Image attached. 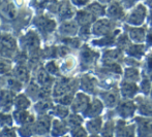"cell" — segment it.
Here are the masks:
<instances>
[{"label": "cell", "instance_id": "db71d44e", "mask_svg": "<svg viewBox=\"0 0 152 137\" xmlns=\"http://www.w3.org/2000/svg\"><path fill=\"white\" fill-rule=\"evenodd\" d=\"M98 2H99V3H110L111 1H112V0H97Z\"/></svg>", "mask_w": 152, "mask_h": 137}, {"label": "cell", "instance_id": "9c48e42d", "mask_svg": "<svg viewBox=\"0 0 152 137\" xmlns=\"http://www.w3.org/2000/svg\"><path fill=\"white\" fill-rule=\"evenodd\" d=\"M89 103H90V99L86 94L78 93L72 102V109L75 112H81V111L83 112Z\"/></svg>", "mask_w": 152, "mask_h": 137}, {"label": "cell", "instance_id": "ffe728a7", "mask_svg": "<svg viewBox=\"0 0 152 137\" xmlns=\"http://www.w3.org/2000/svg\"><path fill=\"white\" fill-rule=\"evenodd\" d=\"M22 44L28 49H33L39 44V38L34 32H28V34L22 38Z\"/></svg>", "mask_w": 152, "mask_h": 137}, {"label": "cell", "instance_id": "f5cc1de1", "mask_svg": "<svg viewBox=\"0 0 152 137\" xmlns=\"http://www.w3.org/2000/svg\"><path fill=\"white\" fill-rule=\"evenodd\" d=\"M148 23H149V26L152 28V8H151L150 14H149V17H148Z\"/></svg>", "mask_w": 152, "mask_h": 137}, {"label": "cell", "instance_id": "9a60e30c", "mask_svg": "<svg viewBox=\"0 0 152 137\" xmlns=\"http://www.w3.org/2000/svg\"><path fill=\"white\" fill-rule=\"evenodd\" d=\"M145 29L143 28H139V26H134L130 28L129 31H128V36H129L130 40H132V42L134 43H141V42H144L145 40Z\"/></svg>", "mask_w": 152, "mask_h": 137}, {"label": "cell", "instance_id": "681fc988", "mask_svg": "<svg viewBox=\"0 0 152 137\" xmlns=\"http://www.w3.org/2000/svg\"><path fill=\"white\" fill-rule=\"evenodd\" d=\"M72 2L77 6H84L89 2V0H72Z\"/></svg>", "mask_w": 152, "mask_h": 137}, {"label": "cell", "instance_id": "e575fe53", "mask_svg": "<svg viewBox=\"0 0 152 137\" xmlns=\"http://www.w3.org/2000/svg\"><path fill=\"white\" fill-rule=\"evenodd\" d=\"M82 121H83L82 117L79 115H69L67 119V125L75 128V127H77V126H81Z\"/></svg>", "mask_w": 152, "mask_h": 137}, {"label": "cell", "instance_id": "836d02e7", "mask_svg": "<svg viewBox=\"0 0 152 137\" xmlns=\"http://www.w3.org/2000/svg\"><path fill=\"white\" fill-rule=\"evenodd\" d=\"M53 113L55 115H57V117H61V119H64V117H66L68 115V108L63 104L57 105L53 108Z\"/></svg>", "mask_w": 152, "mask_h": 137}, {"label": "cell", "instance_id": "7a4b0ae2", "mask_svg": "<svg viewBox=\"0 0 152 137\" xmlns=\"http://www.w3.org/2000/svg\"><path fill=\"white\" fill-rule=\"evenodd\" d=\"M137 110V105L134 101H130V99H125V101L118 103L116 106V112L121 119L126 120L134 117V111Z\"/></svg>", "mask_w": 152, "mask_h": 137}, {"label": "cell", "instance_id": "60d3db41", "mask_svg": "<svg viewBox=\"0 0 152 137\" xmlns=\"http://www.w3.org/2000/svg\"><path fill=\"white\" fill-rule=\"evenodd\" d=\"M72 100H74V98H72V95H70V94H65V95L61 96L60 98H59L57 101L59 102L60 104H63V105H67V104H70L72 102Z\"/></svg>", "mask_w": 152, "mask_h": 137}, {"label": "cell", "instance_id": "3957f363", "mask_svg": "<svg viewBox=\"0 0 152 137\" xmlns=\"http://www.w3.org/2000/svg\"><path fill=\"white\" fill-rule=\"evenodd\" d=\"M92 34L95 35H108L115 31V26L110 20H99L95 22L91 27Z\"/></svg>", "mask_w": 152, "mask_h": 137}, {"label": "cell", "instance_id": "44dd1931", "mask_svg": "<svg viewBox=\"0 0 152 137\" xmlns=\"http://www.w3.org/2000/svg\"><path fill=\"white\" fill-rule=\"evenodd\" d=\"M33 131L37 134H45L50 129V120L49 117H42L39 121L33 126Z\"/></svg>", "mask_w": 152, "mask_h": 137}, {"label": "cell", "instance_id": "ac0fdd59", "mask_svg": "<svg viewBox=\"0 0 152 137\" xmlns=\"http://www.w3.org/2000/svg\"><path fill=\"white\" fill-rule=\"evenodd\" d=\"M95 20L94 19V16L87 10H82V12H79L77 14V23L80 24L81 26H84V25H90L93 21Z\"/></svg>", "mask_w": 152, "mask_h": 137}, {"label": "cell", "instance_id": "c3c4849f", "mask_svg": "<svg viewBox=\"0 0 152 137\" xmlns=\"http://www.w3.org/2000/svg\"><path fill=\"white\" fill-rule=\"evenodd\" d=\"M10 68V64H7L6 62H0V73H5Z\"/></svg>", "mask_w": 152, "mask_h": 137}, {"label": "cell", "instance_id": "b9f144b4", "mask_svg": "<svg viewBox=\"0 0 152 137\" xmlns=\"http://www.w3.org/2000/svg\"><path fill=\"white\" fill-rule=\"evenodd\" d=\"M72 135L74 136H86V130L84 129L83 127L81 126H77V127L72 128Z\"/></svg>", "mask_w": 152, "mask_h": 137}, {"label": "cell", "instance_id": "30bf717a", "mask_svg": "<svg viewBox=\"0 0 152 137\" xmlns=\"http://www.w3.org/2000/svg\"><path fill=\"white\" fill-rule=\"evenodd\" d=\"M104 104L108 108H112L118 105L119 103V92L117 90H109L107 92L100 93Z\"/></svg>", "mask_w": 152, "mask_h": 137}, {"label": "cell", "instance_id": "4316f807", "mask_svg": "<svg viewBox=\"0 0 152 137\" xmlns=\"http://www.w3.org/2000/svg\"><path fill=\"white\" fill-rule=\"evenodd\" d=\"M119 58H121L120 50H108L104 54V63H113Z\"/></svg>", "mask_w": 152, "mask_h": 137}, {"label": "cell", "instance_id": "7bdbcfd3", "mask_svg": "<svg viewBox=\"0 0 152 137\" xmlns=\"http://www.w3.org/2000/svg\"><path fill=\"white\" fill-rule=\"evenodd\" d=\"M12 123V120L10 117V115H4V113L0 112V125H8L10 126Z\"/></svg>", "mask_w": 152, "mask_h": 137}, {"label": "cell", "instance_id": "8fae6325", "mask_svg": "<svg viewBox=\"0 0 152 137\" xmlns=\"http://www.w3.org/2000/svg\"><path fill=\"white\" fill-rule=\"evenodd\" d=\"M102 109H104V103L100 100L94 99L88 104L86 109L83 111V115L86 117H95L102 113Z\"/></svg>", "mask_w": 152, "mask_h": 137}, {"label": "cell", "instance_id": "5b68a950", "mask_svg": "<svg viewBox=\"0 0 152 137\" xmlns=\"http://www.w3.org/2000/svg\"><path fill=\"white\" fill-rule=\"evenodd\" d=\"M125 8L123 7V5L121 4L120 1H114L110 4V6L108 7L106 12V14L109 17V19L111 20H123L125 18V12H124Z\"/></svg>", "mask_w": 152, "mask_h": 137}, {"label": "cell", "instance_id": "9f6ffc18", "mask_svg": "<svg viewBox=\"0 0 152 137\" xmlns=\"http://www.w3.org/2000/svg\"><path fill=\"white\" fill-rule=\"evenodd\" d=\"M150 97L152 98V87H151V91H150Z\"/></svg>", "mask_w": 152, "mask_h": 137}, {"label": "cell", "instance_id": "1f68e13d", "mask_svg": "<svg viewBox=\"0 0 152 137\" xmlns=\"http://www.w3.org/2000/svg\"><path fill=\"white\" fill-rule=\"evenodd\" d=\"M15 74H16L17 78L20 80L21 82H26L29 78L28 70L24 66H18V67L15 69Z\"/></svg>", "mask_w": 152, "mask_h": 137}, {"label": "cell", "instance_id": "484cf974", "mask_svg": "<svg viewBox=\"0 0 152 137\" xmlns=\"http://www.w3.org/2000/svg\"><path fill=\"white\" fill-rule=\"evenodd\" d=\"M67 124H64L60 121H54L52 124V134L53 135H62L67 131Z\"/></svg>", "mask_w": 152, "mask_h": 137}, {"label": "cell", "instance_id": "cb8c5ba5", "mask_svg": "<svg viewBox=\"0 0 152 137\" xmlns=\"http://www.w3.org/2000/svg\"><path fill=\"white\" fill-rule=\"evenodd\" d=\"M0 12H1V14L4 17V18L8 19V20L15 19L16 18V14H17L16 7H15V5L12 3L4 4V5L1 7V9H0Z\"/></svg>", "mask_w": 152, "mask_h": 137}, {"label": "cell", "instance_id": "7402d4cb", "mask_svg": "<svg viewBox=\"0 0 152 137\" xmlns=\"http://www.w3.org/2000/svg\"><path fill=\"white\" fill-rule=\"evenodd\" d=\"M125 52L127 55H129L130 57L136 58V59H141L143 54H144V46H139L138 43L136 44H130L125 48Z\"/></svg>", "mask_w": 152, "mask_h": 137}, {"label": "cell", "instance_id": "7dc6e473", "mask_svg": "<svg viewBox=\"0 0 152 137\" xmlns=\"http://www.w3.org/2000/svg\"><path fill=\"white\" fill-rule=\"evenodd\" d=\"M138 1L139 0H120L121 4L123 5V7L125 8V9H129V8H132Z\"/></svg>", "mask_w": 152, "mask_h": 137}, {"label": "cell", "instance_id": "8d00e7d4", "mask_svg": "<svg viewBox=\"0 0 152 137\" xmlns=\"http://www.w3.org/2000/svg\"><path fill=\"white\" fill-rule=\"evenodd\" d=\"M51 107H52L51 102L48 101V100H44V101H40L39 103L36 105V110H37L38 112H44V111L49 110Z\"/></svg>", "mask_w": 152, "mask_h": 137}, {"label": "cell", "instance_id": "52a82bcc", "mask_svg": "<svg viewBox=\"0 0 152 137\" xmlns=\"http://www.w3.org/2000/svg\"><path fill=\"white\" fill-rule=\"evenodd\" d=\"M139 92V87L134 82H122L120 83V94L125 99H132Z\"/></svg>", "mask_w": 152, "mask_h": 137}, {"label": "cell", "instance_id": "f35d334b", "mask_svg": "<svg viewBox=\"0 0 152 137\" xmlns=\"http://www.w3.org/2000/svg\"><path fill=\"white\" fill-rule=\"evenodd\" d=\"M46 70L48 73L50 74H58L59 72V67L56 65V63L53 61L49 62V63H47L46 65Z\"/></svg>", "mask_w": 152, "mask_h": 137}, {"label": "cell", "instance_id": "f546056e", "mask_svg": "<svg viewBox=\"0 0 152 137\" xmlns=\"http://www.w3.org/2000/svg\"><path fill=\"white\" fill-rule=\"evenodd\" d=\"M14 103L18 109H26V108H28L29 105H30V101H29L26 96H24V95H19L18 97L15 99Z\"/></svg>", "mask_w": 152, "mask_h": 137}, {"label": "cell", "instance_id": "277c9868", "mask_svg": "<svg viewBox=\"0 0 152 137\" xmlns=\"http://www.w3.org/2000/svg\"><path fill=\"white\" fill-rule=\"evenodd\" d=\"M134 103L137 105V109L139 110L142 117H152V100L147 97L139 96L134 98Z\"/></svg>", "mask_w": 152, "mask_h": 137}, {"label": "cell", "instance_id": "2e32d148", "mask_svg": "<svg viewBox=\"0 0 152 137\" xmlns=\"http://www.w3.org/2000/svg\"><path fill=\"white\" fill-rule=\"evenodd\" d=\"M102 119L100 117H92V120L87 122L86 124V128L88 130V132H90L91 134H97L100 133L102 129Z\"/></svg>", "mask_w": 152, "mask_h": 137}, {"label": "cell", "instance_id": "d6986e66", "mask_svg": "<svg viewBox=\"0 0 152 137\" xmlns=\"http://www.w3.org/2000/svg\"><path fill=\"white\" fill-rule=\"evenodd\" d=\"M15 120L18 124L20 125H26V124H30L33 122V117L29 115L27 111H25V109H19L18 111H16L14 115Z\"/></svg>", "mask_w": 152, "mask_h": 137}, {"label": "cell", "instance_id": "4fadbf2b", "mask_svg": "<svg viewBox=\"0 0 152 137\" xmlns=\"http://www.w3.org/2000/svg\"><path fill=\"white\" fill-rule=\"evenodd\" d=\"M15 102L14 94L10 91H1L0 93V108L2 111L8 110Z\"/></svg>", "mask_w": 152, "mask_h": 137}, {"label": "cell", "instance_id": "603a6c76", "mask_svg": "<svg viewBox=\"0 0 152 137\" xmlns=\"http://www.w3.org/2000/svg\"><path fill=\"white\" fill-rule=\"evenodd\" d=\"M81 89L84 90V92H89V93H93L94 89H95V80L93 78L89 75H84L81 78Z\"/></svg>", "mask_w": 152, "mask_h": 137}, {"label": "cell", "instance_id": "d6a6232c", "mask_svg": "<svg viewBox=\"0 0 152 137\" xmlns=\"http://www.w3.org/2000/svg\"><path fill=\"white\" fill-rule=\"evenodd\" d=\"M59 8H60V16L62 19H69L72 17V14H74V9L72 8V6L68 4V2H65V3H63V5L62 6H59Z\"/></svg>", "mask_w": 152, "mask_h": 137}, {"label": "cell", "instance_id": "f907efd6", "mask_svg": "<svg viewBox=\"0 0 152 137\" xmlns=\"http://www.w3.org/2000/svg\"><path fill=\"white\" fill-rule=\"evenodd\" d=\"M1 135H6V136H14L15 135V130L12 129H8V128H5L3 130V133Z\"/></svg>", "mask_w": 152, "mask_h": 137}, {"label": "cell", "instance_id": "6da1fadb", "mask_svg": "<svg viewBox=\"0 0 152 137\" xmlns=\"http://www.w3.org/2000/svg\"><path fill=\"white\" fill-rule=\"evenodd\" d=\"M147 17V8L144 4H138L134 6L128 17L125 19L126 23L132 26H141L144 23L145 19Z\"/></svg>", "mask_w": 152, "mask_h": 137}, {"label": "cell", "instance_id": "f1b7e54d", "mask_svg": "<svg viewBox=\"0 0 152 137\" xmlns=\"http://www.w3.org/2000/svg\"><path fill=\"white\" fill-rule=\"evenodd\" d=\"M87 9L93 14L94 17H102V16H104L106 14V12L107 10L104 9V7L102 5H100L99 3L95 2V3H92L90 6H88Z\"/></svg>", "mask_w": 152, "mask_h": 137}, {"label": "cell", "instance_id": "ab89813d", "mask_svg": "<svg viewBox=\"0 0 152 137\" xmlns=\"http://www.w3.org/2000/svg\"><path fill=\"white\" fill-rule=\"evenodd\" d=\"M145 71L149 74V76L147 78L150 80L151 74H152V54L149 55L146 59V63H145Z\"/></svg>", "mask_w": 152, "mask_h": 137}, {"label": "cell", "instance_id": "ba28073f", "mask_svg": "<svg viewBox=\"0 0 152 137\" xmlns=\"http://www.w3.org/2000/svg\"><path fill=\"white\" fill-rule=\"evenodd\" d=\"M137 122V132L140 136H150L152 135V120L145 117H136Z\"/></svg>", "mask_w": 152, "mask_h": 137}, {"label": "cell", "instance_id": "4dcf8cb0", "mask_svg": "<svg viewBox=\"0 0 152 137\" xmlns=\"http://www.w3.org/2000/svg\"><path fill=\"white\" fill-rule=\"evenodd\" d=\"M115 128H116V125L114 124V122L111 120V121H108L106 124H104L102 126V129L100 131V134L104 136H112L113 132H115Z\"/></svg>", "mask_w": 152, "mask_h": 137}, {"label": "cell", "instance_id": "d4e9b609", "mask_svg": "<svg viewBox=\"0 0 152 137\" xmlns=\"http://www.w3.org/2000/svg\"><path fill=\"white\" fill-rule=\"evenodd\" d=\"M124 78L126 80H129V82H138L140 80V72H139L138 68H134V66L126 68L125 72H124Z\"/></svg>", "mask_w": 152, "mask_h": 137}, {"label": "cell", "instance_id": "11a10c76", "mask_svg": "<svg viewBox=\"0 0 152 137\" xmlns=\"http://www.w3.org/2000/svg\"><path fill=\"white\" fill-rule=\"evenodd\" d=\"M146 4H147V5H149L152 8V0H146Z\"/></svg>", "mask_w": 152, "mask_h": 137}, {"label": "cell", "instance_id": "74e56055", "mask_svg": "<svg viewBox=\"0 0 152 137\" xmlns=\"http://www.w3.org/2000/svg\"><path fill=\"white\" fill-rule=\"evenodd\" d=\"M37 80H38V83H40L42 85L48 86V83L51 82V78H50V76H49L48 72L40 71L37 75Z\"/></svg>", "mask_w": 152, "mask_h": 137}, {"label": "cell", "instance_id": "8992f818", "mask_svg": "<svg viewBox=\"0 0 152 137\" xmlns=\"http://www.w3.org/2000/svg\"><path fill=\"white\" fill-rule=\"evenodd\" d=\"M80 58H81L82 66H84V67H90V66H92L95 63L96 60H97L98 53L94 52L93 50L89 49L87 46H84L82 51H81Z\"/></svg>", "mask_w": 152, "mask_h": 137}, {"label": "cell", "instance_id": "f6af8a7d", "mask_svg": "<svg viewBox=\"0 0 152 137\" xmlns=\"http://www.w3.org/2000/svg\"><path fill=\"white\" fill-rule=\"evenodd\" d=\"M63 42L67 46H69L70 48H79L80 46V40L79 39H76V38H65L63 39Z\"/></svg>", "mask_w": 152, "mask_h": 137}, {"label": "cell", "instance_id": "816d5d0a", "mask_svg": "<svg viewBox=\"0 0 152 137\" xmlns=\"http://www.w3.org/2000/svg\"><path fill=\"white\" fill-rule=\"evenodd\" d=\"M146 41H147V46H152V32H149L146 35Z\"/></svg>", "mask_w": 152, "mask_h": 137}, {"label": "cell", "instance_id": "5bb4252c", "mask_svg": "<svg viewBox=\"0 0 152 137\" xmlns=\"http://www.w3.org/2000/svg\"><path fill=\"white\" fill-rule=\"evenodd\" d=\"M35 25L39 28L42 31L46 32H52L53 30L55 29V22L51 19H48V18H45V17H38V18L35 19L34 21Z\"/></svg>", "mask_w": 152, "mask_h": 137}, {"label": "cell", "instance_id": "e0dca14e", "mask_svg": "<svg viewBox=\"0 0 152 137\" xmlns=\"http://www.w3.org/2000/svg\"><path fill=\"white\" fill-rule=\"evenodd\" d=\"M62 35L72 36L78 32V23L76 22H64L59 28Z\"/></svg>", "mask_w": 152, "mask_h": 137}, {"label": "cell", "instance_id": "83f0119b", "mask_svg": "<svg viewBox=\"0 0 152 137\" xmlns=\"http://www.w3.org/2000/svg\"><path fill=\"white\" fill-rule=\"evenodd\" d=\"M0 41H1V46H3V48L7 49V50L12 51L16 48V40L10 35H6V34L2 35L1 37H0Z\"/></svg>", "mask_w": 152, "mask_h": 137}, {"label": "cell", "instance_id": "7c38bea8", "mask_svg": "<svg viewBox=\"0 0 152 137\" xmlns=\"http://www.w3.org/2000/svg\"><path fill=\"white\" fill-rule=\"evenodd\" d=\"M136 125H127L124 120H119L116 124L115 132L118 136H132L134 135Z\"/></svg>", "mask_w": 152, "mask_h": 137}, {"label": "cell", "instance_id": "bcb514c9", "mask_svg": "<svg viewBox=\"0 0 152 137\" xmlns=\"http://www.w3.org/2000/svg\"><path fill=\"white\" fill-rule=\"evenodd\" d=\"M7 86L14 91H17V90H20L21 88V83L18 82L15 78H8L7 80Z\"/></svg>", "mask_w": 152, "mask_h": 137}, {"label": "cell", "instance_id": "ee69618b", "mask_svg": "<svg viewBox=\"0 0 152 137\" xmlns=\"http://www.w3.org/2000/svg\"><path fill=\"white\" fill-rule=\"evenodd\" d=\"M90 33H92V29H91V26L90 25H84V26L81 27V30H80V35L82 37H88L90 35Z\"/></svg>", "mask_w": 152, "mask_h": 137}, {"label": "cell", "instance_id": "d590c367", "mask_svg": "<svg viewBox=\"0 0 152 137\" xmlns=\"http://www.w3.org/2000/svg\"><path fill=\"white\" fill-rule=\"evenodd\" d=\"M151 82L149 78H144V80L141 82V91L145 94V95H148L150 94V91H151Z\"/></svg>", "mask_w": 152, "mask_h": 137}]
</instances>
